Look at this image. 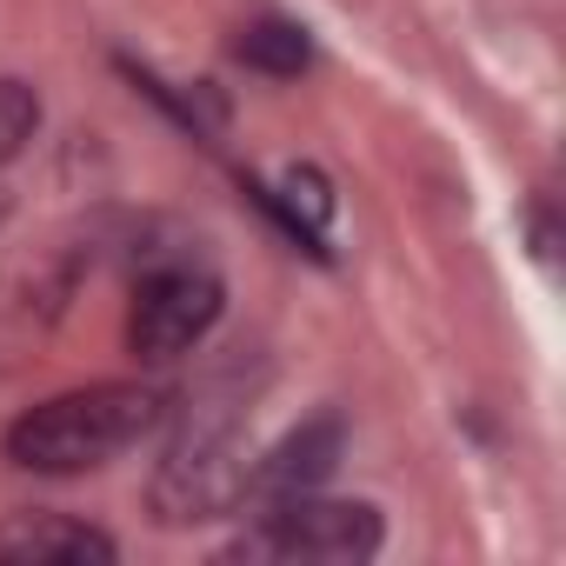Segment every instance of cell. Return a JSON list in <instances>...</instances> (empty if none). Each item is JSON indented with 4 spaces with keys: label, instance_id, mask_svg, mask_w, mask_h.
<instances>
[{
    "label": "cell",
    "instance_id": "cell-1",
    "mask_svg": "<svg viewBox=\"0 0 566 566\" xmlns=\"http://www.w3.org/2000/svg\"><path fill=\"white\" fill-rule=\"evenodd\" d=\"M167 413V394L160 387H140V380H94V387H74V394H54L41 407H28L14 427H8V460L21 473H94L107 460H120L127 447H140Z\"/></svg>",
    "mask_w": 566,
    "mask_h": 566
},
{
    "label": "cell",
    "instance_id": "cell-2",
    "mask_svg": "<svg viewBox=\"0 0 566 566\" xmlns=\"http://www.w3.org/2000/svg\"><path fill=\"white\" fill-rule=\"evenodd\" d=\"M247 394H233V380H213L187 400L180 433L167 440L160 467H154V513L167 526H193V520H220L247 506Z\"/></svg>",
    "mask_w": 566,
    "mask_h": 566
},
{
    "label": "cell",
    "instance_id": "cell-3",
    "mask_svg": "<svg viewBox=\"0 0 566 566\" xmlns=\"http://www.w3.org/2000/svg\"><path fill=\"white\" fill-rule=\"evenodd\" d=\"M387 539L367 500H321L294 493L260 506V520L227 546V559H374Z\"/></svg>",
    "mask_w": 566,
    "mask_h": 566
},
{
    "label": "cell",
    "instance_id": "cell-4",
    "mask_svg": "<svg viewBox=\"0 0 566 566\" xmlns=\"http://www.w3.org/2000/svg\"><path fill=\"white\" fill-rule=\"evenodd\" d=\"M227 307V287L207 260H154L134 280V307H127V347L140 360H180L213 334Z\"/></svg>",
    "mask_w": 566,
    "mask_h": 566
},
{
    "label": "cell",
    "instance_id": "cell-5",
    "mask_svg": "<svg viewBox=\"0 0 566 566\" xmlns=\"http://www.w3.org/2000/svg\"><path fill=\"white\" fill-rule=\"evenodd\" d=\"M340 447H347L340 413H314V420H301V427L280 440L266 460H253V473H247V500L273 506V500H294V493H321L327 473L340 467Z\"/></svg>",
    "mask_w": 566,
    "mask_h": 566
},
{
    "label": "cell",
    "instance_id": "cell-6",
    "mask_svg": "<svg viewBox=\"0 0 566 566\" xmlns=\"http://www.w3.org/2000/svg\"><path fill=\"white\" fill-rule=\"evenodd\" d=\"M0 559H120L114 533L67 520V513H14L0 526Z\"/></svg>",
    "mask_w": 566,
    "mask_h": 566
},
{
    "label": "cell",
    "instance_id": "cell-7",
    "mask_svg": "<svg viewBox=\"0 0 566 566\" xmlns=\"http://www.w3.org/2000/svg\"><path fill=\"white\" fill-rule=\"evenodd\" d=\"M233 54H240L253 74L294 81V74H307V61H314V41H307V28H301V21H280V14H266V21H247V28H240Z\"/></svg>",
    "mask_w": 566,
    "mask_h": 566
},
{
    "label": "cell",
    "instance_id": "cell-8",
    "mask_svg": "<svg viewBox=\"0 0 566 566\" xmlns=\"http://www.w3.org/2000/svg\"><path fill=\"white\" fill-rule=\"evenodd\" d=\"M41 127V94L28 81H0V167H8Z\"/></svg>",
    "mask_w": 566,
    "mask_h": 566
},
{
    "label": "cell",
    "instance_id": "cell-9",
    "mask_svg": "<svg viewBox=\"0 0 566 566\" xmlns=\"http://www.w3.org/2000/svg\"><path fill=\"white\" fill-rule=\"evenodd\" d=\"M0 220H8V193H0Z\"/></svg>",
    "mask_w": 566,
    "mask_h": 566
}]
</instances>
